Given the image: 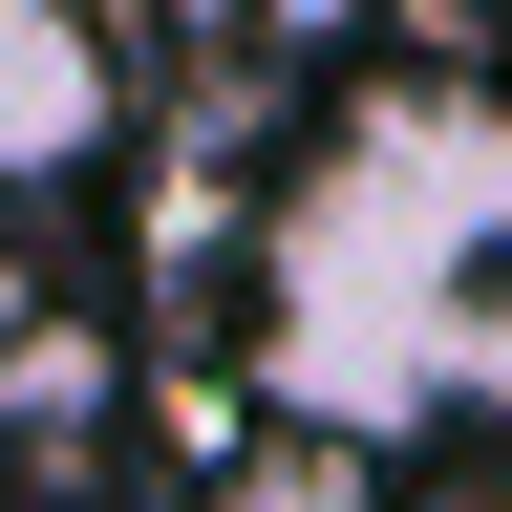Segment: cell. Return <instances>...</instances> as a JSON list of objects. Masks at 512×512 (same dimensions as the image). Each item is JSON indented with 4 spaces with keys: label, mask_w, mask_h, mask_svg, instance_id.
<instances>
[{
    "label": "cell",
    "mask_w": 512,
    "mask_h": 512,
    "mask_svg": "<svg viewBox=\"0 0 512 512\" xmlns=\"http://www.w3.org/2000/svg\"><path fill=\"white\" fill-rule=\"evenodd\" d=\"M107 128H128V64L86 0H0V192H64V171H107Z\"/></svg>",
    "instance_id": "7a4b0ae2"
},
{
    "label": "cell",
    "mask_w": 512,
    "mask_h": 512,
    "mask_svg": "<svg viewBox=\"0 0 512 512\" xmlns=\"http://www.w3.org/2000/svg\"><path fill=\"white\" fill-rule=\"evenodd\" d=\"M214 512H384V470H363L342 427H299V448H235V491H214Z\"/></svg>",
    "instance_id": "3957f363"
},
{
    "label": "cell",
    "mask_w": 512,
    "mask_h": 512,
    "mask_svg": "<svg viewBox=\"0 0 512 512\" xmlns=\"http://www.w3.org/2000/svg\"><path fill=\"white\" fill-rule=\"evenodd\" d=\"M448 406H491V427H512V278L470 299V384H448Z\"/></svg>",
    "instance_id": "277c9868"
},
{
    "label": "cell",
    "mask_w": 512,
    "mask_h": 512,
    "mask_svg": "<svg viewBox=\"0 0 512 512\" xmlns=\"http://www.w3.org/2000/svg\"><path fill=\"white\" fill-rule=\"evenodd\" d=\"M0 342H22V278H0Z\"/></svg>",
    "instance_id": "8992f818"
},
{
    "label": "cell",
    "mask_w": 512,
    "mask_h": 512,
    "mask_svg": "<svg viewBox=\"0 0 512 512\" xmlns=\"http://www.w3.org/2000/svg\"><path fill=\"white\" fill-rule=\"evenodd\" d=\"M491 278H512V107L491 86H384L256 214V363H278L299 427L406 448L470 384V299Z\"/></svg>",
    "instance_id": "6da1fadb"
},
{
    "label": "cell",
    "mask_w": 512,
    "mask_h": 512,
    "mask_svg": "<svg viewBox=\"0 0 512 512\" xmlns=\"http://www.w3.org/2000/svg\"><path fill=\"white\" fill-rule=\"evenodd\" d=\"M235 22H256V43H342L363 0H235Z\"/></svg>",
    "instance_id": "5b68a950"
}]
</instances>
